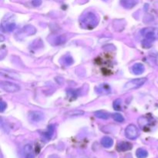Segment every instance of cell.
<instances>
[{
    "mask_svg": "<svg viewBox=\"0 0 158 158\" xmlns=\"http://www.w3.org/2000/svg\"><path fill=\"white\" fill-rule=\"evenodd\" d=\"M99 23V18L95 13L92 12H86L80 19V24L83 29H94Z\"/></svg>",
    "mask_w": 158,
    "mask_h": 158,
    "instance_id": "cell-1",
    "label": "cell"
},
{
    "mask_svg": "<svg viewBox=\"0 0 158 158\" xmlns=\"http://www.w3.org/2000/svg\"><path fill=\"white\" fill-rule=\"evenodd\" d=\"M140 34L145 39L143 42L152 43L158 39V28L148 27L140 30Z\"/></svg>",
    "mask_w": 158,
    "mask_h": 158,
    "instance_id": "cell-2",
    "label": "cell"
},
{
    "mask_svg": "<svg viewBox=\"0 0 158 158\" xmlns=\"http://www.w3.org/2000/svg\"><path fill=\"white\" fill-rule=\"evenodd\" d=\"M146 81L147 78L134 79V80L127 82V83L124 85V86H123V90L128 91L131 90V89H137V88L143 86V85L146 83Z\"/></svg>",
    "mask_w": 158,
    "mask_h": 158,
    "instance_id": "cell-3",
    "label": "cell"
},
{
    "mask_svg": "<svg viewBox=\"0 0 158 158\" xmlns=\"http://www.w3.org/2000/svg\"><path fill=\"white\" fill-rule=\"evenodd\" d=\"M125 136L130 140H135L139 136L138 128L134 124H130L125 130Z\"/></svg>",
    "mask_w": 158,
    "mask_h": 158,
    "instance_id": "cell-4",
    "label": "cell"
},
{
    "mask_svg": "<svg viewBox=\"0 0 158 158\" xmlns=\"http://www.w3.org/2000/svg\"><path fill=\"white\" fill-rule=\"evenodd\" d=\"M0 86L3 90L8 93H15L20 89V86L19 85L9 81H2L0 83Z\"/></svg>",
    "mask_w": 158,
    "mask_h": 158,
    "instance_id": "cell-5",
    "label": "cell"
},
{
    "mask_svg": "<svg viewBox=\"0 0 158 158\" xmlns=\"http://www.w3.org/2000/svg\"><path fill=\"white\" fill-rule=\"evenodd\" d=\"M28 117H29V120L30 121L38 123V122L42 121L44 119V114L40 111H30L28 114Z\"/></svg>",
    "mask_w": 158,
    "mask_h": 158,
    "instance_id": "cell-6",
    "label": "cell"
},
{
    "mask_svg": "<svg viewBox=\"0 0 158 158\" xmlns=\"http://www.w3.org/2000/svg\"><path fill=\"white\" fill-rule=\"evenodd\" d=\"M35 32H36V29L34 26H31V25H27V26H24L18 34H19L20 35H23V36H29V35L35 34Z\"/></svg>",
    "mask_w": 158,
    "mask_h": 158,
    "instance_id": "cell-7",
    "label": "cell"
},
{
    "mask_svg": "<svg viewBox=\"0 0 158 158\" xmlns=\"http://www.w3.org/2000/svg\"><path fill=\"white\" fill-rule=\"evenodd\" d=\"M133 146L131 143L126 141H122L117 144V151H120V152H125V151H130L132 149Z\"/></svg>",
    "mask_w": 158,
    "mask_h": 158,
    "instance_id": "cell-8",
    "label": "cell"
},
{
    "mask_svg": "<svg viewBox=\"0 0 158 158\" xmlns=\"http://www.w3.org/2000/svg\"><path fill=\"white\" fill-rule=\"evenodd\" d=\"M131 70H132L133 73L135 74V75H140V74H142L145 71V66H143V64L140 63H135L132 66Z\"/></svg>",
    "mask_w": 158,
    "mask_h": 158,
    "instance_id": "cell-9",
    "label": "cell"
},
{
    "mask_svg": "<svg viewBox=\"0 0 158 158\" xmlns=\"http://www.w3.org/2000/svg\"><path fill=\"white\" fill-rule=\"evenodd\" d=\"M23 154L25 158H35L33 149L31 144H26L23 149Z\"/></svg>",
    "mask_w": 158,
    "mask_h": 158,
    "instance_id": "cell-10",
    "label": "cell"
},
{
    "mask_svg": "<svg viewBox=\"0 0 158 158\" xmlns=\"http://www.w3.org/2000/svg\"><path fill=\"white\" fill-rule=\"evenodd\" d=\"M2 29L4 32H12L16 27V24L13 22H7V23H2Z\"/></svg>",
    "mask_w": 158,
    "mask_h": 158,
    "instance_id": "cell-11",
    "label": "cell"
},
{
    "mask_svg": "<svg viewBox=\"0 0 158 158\" xmlns=\"http://www.w3.org/2000/svg\"><path fill=\"white\" fill-rule=\"evenodd\" d=\"M120 4L126 9H131L137 4V0H120Z\"/></svg>",
    "mask_w": 158,
    "mask_h": 158,
    "instance_id": "cell-12",
    "label": "cell"
},
{
    "mask_svg": "<svg viewBox=\"0 0 158 158\" xmlns=\"http://www.w3.org/2000/svg\"><path fill=\"white\" fill-rule=\"evenodd\" d=\"M97 93L100 94H108L111 92V89L108 84H101L97 86Z\"/></svg>",
    "mask_w": 158,
    "mask_h": 158,
    "instance_id": "cell-13",
    "label": "cell"
},
{
    "mask_svg": "<svg viewBox=\"0 0 158 158\" xmlns=\"http://www.w3.org/2000/svg\"><path fill=\"white\" fill-rule=\"evenodd\" d=\"M102 146L104 147L105 148H110L114 144V140L110 137H104L101 140Z\"/></svg>",
    "mask_w": 158,
    "mask_h": 158,
    "instance_id": "cell-14",
    "label": "cell"
},
{
    "mask_svg": "<svg viewBox=\"0 0 158 158\" xmlns=\"http://www.w3.org/2000/svg\"><path fill=\"white\" fill-rule=\"evenodd\" d=\"M54 131H55L54 125H49V126L48 127L47 131L43 134V136H44V137L46 140H50V139L52 138V135H53Z\"/></svg>",
    "mask_w": 158,
    "mask_h": 158,
    "instance_id": "cell-15",
    "label": "cell"
},
{
    "mask_svg": "<svg viewBox=\"0 0 158 158\" xmlns=\"http://www.w3.org/2000/svg\"><path fill=\"white\" fill-rule=\"evenodd\" d=\"M84 114V111L81 110H73L69 111L66 114V115L69 117H79V116H82Z\"/></svg>",
    "mask_w": 158,
    "mask_h": 158,
    "instance_id": "cell-16",
    "label": "cell"
},
{
    "mask_svg": "<svg viewBox=\"0 0 158 158\" xmlns=\"http://www.w3.org/2000/svg\"><path fill=\"white\" fill-rule=\"evenodd\" d=\"M95 116L97 118L103 119V120H107L110 117V114L104 110H98L95 112Z\"/></svg>",
    "mask_w": 158,
    "mask_h": 158,
    "instance_id": "cell-17",
    "label": "cell"
},
{
    "mask_svg": "<svg viewBox=\"0 0 158 158\" xmlns=\"http://www.w3.org/2000/svg\"><path fill=\"white\" fill-rule=\"evenodd\" d=\"M136 156L137 158H147L148 157V152L143 148H139L136 151Z\"/></svg>",
    "mask_w": 158,
    "mask_h": 158,
    "instance_id": "cell-18",
    "label": "cell"
},
{
    "mask_svg": "<svg viewBox=\"0 0 158 158\" xmlns=\"http://www.w3.org/2000/svg\"><path fill=\"white\" fill-rule=\"evenodd\" d=\"M62 62H63V63L65 66H70V65H72L73 63L74 60L71 56L66 55L63 57V59H62Z\"/></svg>",
    "mask_w": 158,
    "mask_h": 158,
    "instance_id": "cell-19",
    "label": "cell"
},
{
    "mask_svg": "<svg viewBox=\"0 0 158 158\" xmlns=\"http://www.w3.org/2000/svg\"><path fill=\"white\" fill-rule=\"evenodd\" d=\"M55 43H53V45H60L63 44L66 42V37L64 35H59V36L56 37L55 40H54Z\"/></svg>",
    "mask_w": 158,
    "mask_h": 158,
    "instance_id": "cell-20",
    "label": "cell"
},
{
    "mask_svg": "<svg viewBox=\"0 0 158 158\" xmlns=\"http://www.w3.org/2000/svg\"><path fill=\"white\" fill-rule=\"evenodd\" d=\"M112 117L113 118H114V120H115V121L118 122V123H123V122L124 121V117H123L120 114H118V113L114 114Z\"/></svg>",
    "mask_w": 158,
    "mask_h": 158,
    "instance_id": "cell-21",
    "label": "cell"
},
{
    "mask_svg": "<svg viewBox=\"0 0 158 158\" xmlns=\"http://www.w3.org/2000/svg\"><path fill=\"white\" fill-rule=\"evenodd\" d=\"M122 101L120 99H117L114 102V108L116 110H120V106H121Z\"/></svg>",
    "mask_w": 158,
    "mask_h": 158,
    "instance_id": "cell-22",
    "label": "cell"
},
{
    "mask_svg": "<svg viewBox=\"0 0 158 158\" xmlns=\"http://www.w3.org/2000/svg\"><path fill=\"white\" fill-rule=\"evenodd\" d=\"M6 107H7V105H6V103H5L4 101H2H2L0 102V111H1V112H3V111L6 109Z\"/></svg>",
    "mask_w": 158,
    "mask_h": 158,
    "instance_id": "cell-23",
    "label": "cell"
},
{
    "mask_svg": "<svg viewBox=\"0 0 158 158\" xmlns=\"http://www.w3.org/2000/svg\"><path fill=\"white\" fill-rule=\"evenodd\" d=\"M32 4H33V6H39L41 5L42 3V1L41 0H32Z\"/></svg>",
    "mask_w": 158,
    "mask_h": 158,
    "instance_id": "cell-24",
    "label": "cell"
},
{
    "mask_svg": "<svg viewBox=\"0 0 158 158\" xmlns=\"http://www.w3.org/2000/svg\"><path fill=\"white\" fill-rule=\"evenodd\" d=\"M153 57H154L156 64L158 65V53H154V55H153Z\"/></svg>",
    "mask_w": 158,
    "mask_h": 158,
    "instance_id": "cell-25",
    "label": "cell"
}]
</instances>
